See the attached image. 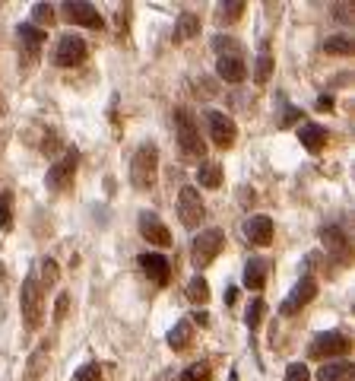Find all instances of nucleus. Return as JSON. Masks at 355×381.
Masks as SVG:
<instances>
[{"label":"nucleus","mask_w":355,"mask_h":381,"mask_svg":"<svg viewBox=\"0 0 355 381\" xmlns=\"http://www.w3.org/2000/svg\"><path fill=\"white\" fill-rule=\"evenodd\" d=\"M175 134H178V146H181L184 156L203 159L206 143L200 140V127H197V121H194V115L187 108H175Z\"/></svg>","instance_id":"f257e3e1"},{"label":"nucleus","mask_w":355,"mask_h":381,"mask_svg":"<svg viewBox=\"0 0 355 381\" xmlns=\"http://www.w3.org/2000/svg\"><path fill=\"white\" fill-rule=\"evenodd\" d=\"M156 172H159V150L152 143H143L133 152V162H130V181L137 191H150L156 185Z\"/></svg>","instance_id":"f03ea898"},{"label":"nucleus","mask_w":355,"mask_h":381,"mask_svg":"<svg viewBox=\"0 0 355 381\" xmlns=\"http://www.w3.org/2000/svg\"><path fill=\"white\" fill-rule=\"evenodd\" d=\"M20 305H22V318H26L29 331H38L41 318H45V292H41V283L35 273H29L26 283H22L20 292Z\"/></svg>","instance_id":"7ed1b4c3"},{"label":"nucleus","mask_w":355,"mask_h":381,"mask_svg":"<svg viewBox=\"0 0 355 381\" xmlns=\"http://www.w3.org/2000/svg\"><path fill=\"white\" fill-rule=\"evenodd\" d=\"M226 245V232L222 229H203L197 238H194V248H191V264L194 267H210L216 261V254L222 251Z\"/></svg>","instance_id":"20e7f679"},{"label":"nucleus","mask_w":355,"mask_h":381,"mask_svg":"<svg viewBox=\"0 0 355 381\" xmlns=\"http://www.w3.org/2000/svg\"><path fill=\"white\" fill-rule=\"evenodd\" d=\"M76 166H80V152L76 150H67L55 166H48V175H45L48 191H67L76 178Z\"/></svg>","instance_id":"39448f33"},{"label":"nucleus","mask_w":355,"mask_h":381,"mask_svg":"<svg viewBox=\"0 0 355 381\" xmlns=\"http://www.w3.org/2000/svg\"><path fill=\"white\" fill-rule=\"evenodd\" d=\"M178 216H181V222H184L187 229L203 222L206 207H203V201H200L197 187H181V194H178Z\"/></svg>","instance_id":"423d86ee"},{"label":"nucleus","mask_w":355,"mask_h":381,"mask_svg":"<svg viewBox=\"0 0 355 381\" xmlns=\"http://www.w3.org/2000/svg\"><path fill=\"white\" fill-rule=\"evenodd\" d=\"M206 121H210L212 143L222 146V150H229V146L235 143V137H238V127H235V121L229 118L226 111H206Z\"/></svg>","instance_id":"0eeeda50"},{"label":"nucleus","mask_w":355,"mask_h":381,"mask_svg":"<svg viewBox=\"0 0 355 381\" xmlns=\"http://www.w3.org/2000/svg\"><path fill=\"white\" fill-rule=\"evenodd\" d=\"M86 61V42L80 35H64L55 48V64L57 67H76Z\"/></svg>","instance_id":"6e6552de"},{"label":"nucleus","mask_w":355,"mask_h":381,"mask_svg":"<svg viewBox=\"0 0 355 381\" xmlns=\"http://www.w3.org/2000/svg\"><path fill=\"white\" fill-rule=\"evenodd\" d=\"M342 353H349V340L342 337L340 331L317 333L314 343H311V356H314V359H327L330 362V356H342Z\"/></svg>","instance_id":"1a4fd4ad"},{"label":"nucleus","mask_w":355,"mask_h":381,"mask_svg":"<svg viewBox=\"0 0 355 381\" xmlns=\"http://www.w3.org/2000/svg\"><path fill=\"white\" fill-rule=\"evenodd\" d=\"M64 20L73 22V26H86V29H102V16L92 3H82V0H70L64 3Z\"/></svg>","instance_id":"9d476101"},{"label":"nucleus","mask_w":355,"mask_h":381,"mask_svg":"<svg viewBox=\"0 0 355 381\" xmlns=\"http://www.w3.org/2000/svg\"><path fill=\"white\" fill-rule=\"evenodd\" d=\"M314 296H317V283H314V277H301L298 283H295V289L289 292V299L282 302L280 312H282V315H295V312H301V308H305V305L311 302Z\"/></svg>","instance_id":"9b49d317"},{"label":"nucleus","mask_w":355,"mask_h":381,"mask_svg":"<svg viewBox=\"0 0 355 381\" xmlns=\"http://www.w3.org/2000/svg\"><path fill=\"white\" fill-rule=\"evenodd\" d=\"M321 242L340 264H349V257H352V245H349L346 232H342L340 226H324L321 229Z\"/></svg>","instance_id":"f8f14e48"},{"label":"nucleus","mask_w":355,"mask_h":381,"mask_svg":"<svg viewBox=\"0 0 355 381\" xmlns=\"http://www.w3.org/2000/svg\"><path fill=\"white\" fill-rule=\"evenodd\" d=\"M140 236L146 238V242L159 245V248H168L171 245V236H168V229H165V222L159 220L156 213H140Z\"/></svg>","instance_id":"ddd939ff"},{"label":"nucleus","mask_w":355,"mask_h":381,"mask_svg":"<svg viewBox=\"0 0 355 381\" xmlns=\"http://www.w3.org/2000/svg\"><path fill=\"white\" fill-rule=\"evenodd\" d=\"M140 267H143V273L152 280L156 286H168L171 280V264L165 261L162 254H143L140 257Z\"/></svg>","instance_id":"4468645a"},{"label":"nucleus","mask_w":355,"mask_h":381,"mask_svg":"<svg viewBox=\"0 0 355 381\" xmlns=\"http://www.w3.org/2000/svg\"><path fill=\"white\" fill-rule=\"evenodd\" d=\"M245 236L251 238L254 245H270L273 242V220L270 216H251L245 222Z\"/></svg>","instance_id":"2eb2a0df"},{"label":"nucleus","mask_w":355,"mask_h":381,"mask_svg":"<svg viewBox=\"0 0 355 381\" xmlns=\"http://www.w3.org/2000/svg\"><path fill=\"white\" fill-rule=\"evenodd\" d=\"M298 140H301V146H305L307 152H321L324 146H327L330 134H327V127L324 124H301Z\"/></svg>","instance_id":"dca6fc26"},{"label":"nucleus","mask_w":355,"mask_h":381,"mask_svg":"<svg viewBox=\"0 0 355 381\" xmlns=\"http://www.w3.org/2000/svg\"><path fill=\"white\" fill-rule=\"evenodd\" d=\"M216 73L226 80V83H241L247 76V67L241 57H219L216 61Z\"/></svg>","instance_id":"f3484780"},{"label":"nucleus","mask_w":355,"mask_h":381,"mask_svg":"<svg viewBox=\"0 0 355 381\" xmlns=\"http://www.w3.org/2000/svg\"><path fill=\"white\" fill-rule=\"evenodd\" d=\"M200 35V16L197 13H181L175 22V42H187Z\"/></svg>","instance_id":"a211bd4d"},{"label":"nucleus","mask_w":355,"mask_h":381,"mask_svg":"<svg viewBox=\"0 0 355 381\" xmlns=\"http://www.w3.org/2000/svg\"><path fill=\"white\" fill-rule=\"evenodd\" d=\"M317 381H352V362H324Z\"/></svg>","instance_id":"6ab92c4d"},{"label":"nucleus","mask_w":355,"mask_h":381,"mask_svg":"<svg viewBox=\"0 0 355 381\" xmlns=\"http://www.w3.org/2000/svg\"><path fill=\"white\" fill-rule=\"evenodd\" d=\"M191 340H194V324L184 318V321H178V324L171 327L168 347H171V350H187V347H191Z\"/></svg>","instance_id":"aec40b11"},{"label":"nucleus","mask_w":355,"mask_h":381,"mask_svg":"<svg viewBox=\"0 0 355 381\" xmlns=\"http://www.w3.org/2000/svg\"><path fill=\"white\" fill-rule=\"evenodd\" d=\"M263 283H266V264L260 257H251L245 267V286L247 289H263Z\"/></svg>","instance_id":"412c9836"},{"label":"nucleus","mask_w":355,"mask_h":381,"mask_svg":"<svg viewBox=\"0 0 355 381\" xmlns=\"http://www.w3.org/2000/svg\"><path fill=\"white\" fill-rule=\"evenodd\" d=\"M241 13H245V3H241V0H229V3H219V7H216V22H219V26L238 22Z\"/></svg>","instance_id":"4be33fe9"},{"label":"nucleus","mask_w":355,"mask_h":381,"mask_svg":"<svg viewBox=\"0 0 355 381\" xmlns=\"http://www.w3.org/2000/svg\"><path fill=\"white\" fill-rule=\"evenodd\" d=\"M45 359H48V343H45V347H38L32 356H29V362H26L29 372H26V378H22V381H38L41 372H45Z\"/></svg>","instance_id":"5701e85b"},{"label":"nucleus","mask_w":355,"mask_h":381,"mask_svg":"<svg viewBox=\"0 0 355 381\" xmlns=\"http://www.w3.org/2000/svg\"><path fill=\"white\" fill-rule=\"evenodd\" d=\"M197 181L203 187H219L222 185V166H219V162H203V166L197 168Z\"/></svg>","instance_id":"b1692460"},{"label":"nucleus","mask_w":355,"mask_h":381,"mask_svg":"<svg viewBox=\"0 0 355 381\" xmlns=\"http://www.w3.org/2000/svg\"><path fill=\"white\" fill-rule=\"evenodd\" d=\"M270 73H273V57H270V51H266V45H263V51H260V57L254 61V83L257 86H263L266 80H270Z\"/></svg>","instance_id":"393cba45"},{"label":"nucleus","mask_w":355,"mask_h":381,"mask_svg":"<svg viewBox=\"0 0 355 381\" xmlns=\"http://www.w3.org/2000/svg\"><path fill=\"white\" fill-rule=\"evenodd\" d=\"M16 35H20L22 45H35V48H41V45H45V38H48V32H41V29L32 26V22H22V26L16 29Z\"/></svg>","instance_id":"a878e982"},{"label":"nucleus","mask_w":355,"mask_h":381,"mask_svg":"<svg viewBox=\"0 0 355 381\" xmlns=\"http://www.w3.org/2000/svg\"><path fill=\"white\" fill-rule=\"evenodd\" d=\"M212 48H216L219 57H241V45L235 42L232 35H216V38H212Z\"/></svg>","instance_id":"bb28decb"},{"label":"nucleus","mask_w":355,"mask_h":381,"mask_svg":"<svg viewBox=\"0 0 355 381\" xmlns=\"http://www.w3.org/2000/svg\"><path fill=\"white\" fill-rule=\"evenodd\" d=\"M324 51H327V55L346 57V55H352V38H349V35H330L327 42H324Z\"/></svg>","instance_id":"cd10ccee"},{"label":"nucleus","mask_w":355,"mask_h":381,"mask_svg":"<svg viewBox=\"0 0 355 381\" xmlns=\"http://www.w3.org/2000/svg\"><path fill=\"white\" fill-rule=\"evenodd\" d=\"M210 378H212V368L206 366V362H194V366L184 368L175 381H210Z\"/></svg>","instance_id":"c85d7f7f"},{"label":"nucleus","mask_w":355,"mask_h":381,"mask_svg":"<svg viewBox=\"0 0 355 381\" xmlns=\"http://www.w3.org/2000/svg\"><path fill=\"white\" fill-rule=\"evenodd\" d=\"M187 299H191V302H200V305L210 299V283H206L200 273L191 280V283H187Z\"/></svg>","instance_id":"c756f323"},{"label":"nucleus","mask_w":355,"mask_h":381,"mask_svg":"<svg viewBox=\"0 0 355 381\" xmlns=\"http://www.w3.org/2000/svg\"><path fill=\"white\" fill-rule=\"evenodd\" d=\"M0 229H3V232L13 229V194L0 197Z\"/></svg>","instance_id":"7c9ffc66"},{"label":"nucleus","mask_w":355,"mask_h":381,"mask_svg":"<svg viewBox=\"0 0 355 381\" xmlns=\"http://www.w3.org/2000/svg\"><path fill=\"white\" fill-rule=\"evenodd\" d=\"M263 299H254L251 305H247V315H245V321H247V327H251V331H257L260 327V321H263Z\"/></svg>","instance_id":"2f4dec72"},{"label":"nucleus","mask_w":355,"mask_h":381,"mask_svg":"<svg viewBox=\"0 0 355 381\" xmlns=\"http://www.w3.org/2000/svg\"><path fill=\"white\" fill-rule=\"evenodd\" d=\"M32 20L38 22V26H45V22H55V7H51V3H35L32 7Z\"/></svg>","instance_id":"473e14b6"},{"label":"nucleus","mask_w":355,"mask_h":381,"mask_svg":"<svg viewBox=\"0 0 355 381\" xmlns=\"http://www.w3.org/2000/svg\"><path fill=\"white\" fill-rule=\"evenodd\" d=\"M73 381H102V372H99V366H96V362H89V366L76 368Z\"/></svg>","instance_id":"72a5a7b5"},{"label":"nucleus","mask_w":355,"mask_h":381,"mask_svg":"<svg viewBox=\"0 0 355 381\" xmlns=\"http://www.w3.org/2000/svg\"><path fill=\"white\" fill-rule=\"evenodd\" d=\"M286 381H311V375H307V368L301 366V362H292V366L286 368Z\"/></svg>","instance_id":"f704fd0d"},{"label":"nucleus","mask_w":355,"mask_h":381,"mask_svg":"<svg viewBox=\"0 0 355 381\" xmlns=\"http://www.w3.org/2000/svg\"><path fill=\"white\" fill-rule=\"evenodd\" d=\"M61 150V137H57V131H48L45 134V143H41V152L48 156V152H57Z\"/></svg>","instance_id":"c9c22d12"},{"label":"nucleus","mask_w":355,"mask_h":381,"mask_svg":"<svg viewBox=\"0 0 355 381\" xmlns=\"http://www.w3.org/2000/svg\"><path fill=\"white\" fill-rule=\"evenodd\" d=\"M41 273H45V283H57V264L51 261V257L41 261Z\"/></svg>","instance_id":"e433bc0d"},{"label":"nucleus","mask_w":355,"mask_h":381,"mask_svg":"<svg viewBox=\"0 0 355 381\" xmlns=\"http://www.w3.org/2000/svg\"><path fill=\"white\" fill-rule=\"evenodd\" d=\"M67 308H70V296L67 292H61V296H57V305H55V321L67 318Z\"/></svg>","instance_id":"4c0bfd02"},{"label":"nucleus","mask_w":355,"mask_h":381,"mask_svg":"<svg viewBox=\"0 0 355 381\" xmlns=\"http://www.w3.org/2000/svg\"><path fill=\"white\" fill-rule=\"evenodd\" d=\"M298 115H301V111H298V108H292V105H289V108L282 111V118H280V127H289V124H292V121H298Z\"/></svg>","instance_id":"58836bf2"},{"label":"nucleus","mask_w":355,"mask_h":381,"mask_svg":"<svg viewBox=\"0 0 355 381\" xmlns=\"http://www.w3.org/2000/svg\"><path fill=\"white\" fill-rule=\"evenodd\" d=\"M333 108V96H321L317 99V111H330Z\"/></svg>","instance_id":"ea45409f"},{"label":"nucleus","mask_w":355,"mask_h":381,"mask_svg":"<svg viewBox=\"0 0 355 381\" xmlns=\"http://www.w3.org/2000/svg\"><path fill=\"white\" fill-rule=\"evenodd\" d=\"M127 20H130V7H121V10H117V26H127Z\"/></svg>","instance_id":"a19ab883"},{"label":"nucleus","mask_w":355,"mask_h":381,"mask_svg":"<svg viewBox=\"0 0 355 381\" xmlns=\"http://www.w3.org/2000/svg\"><path fill=\"white\" fill-rule=\"evenodd\" d=\"M333 10H336V20L349 22V3H340V7H333Z\"/></svg>","instance_id":"79ce46f5"},{"label":"nucleus","mask_w":355,"mask_h":381,"mask_svg":"<svg viewBox=\"0 0 355 381\" xmlns=\"http://www.w3.org/2000/svg\"><path fill=\"white\" fill-rule=\"evenodd\" d=\"M194 321H197V324H210V315H206V312H200V315H194Z\"/></svg>","instance_id":"37998d69"},{"label":"nucleus","mask_w":355,"mask_h":381,"mask_svg":"<svg viewBox=\"0 0 355 381\" xmlns=\"http://www.w3.org/2000/svg\"><path fill=\"white\" fill-rule=\"evenodd\" d=\"M235 292H238V289H226V305L235 302Z\"/></svg>","instance_id":"c03bdc74"}]
</instances>
